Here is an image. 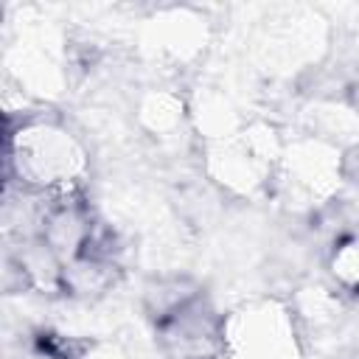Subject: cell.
<instances>
[{"label":"cell","mask_w":359,"mask_h":359,"mask_svg":"<svg viewBox=\"0 0 359 359\" xmlns=\"http://www.w3.org/2000/svg\"><path fill=\"white\" fill-rule=\"evenodd\" d=\"M331 269L342 286L359 289V238H348L334 250Z\"/></svg>","instance_id":"2"},{"label":"cell","mask_w":359,"mask_h":359,"mask_svg":"<svg viewBox=\"0 0 359 359\" xmlns=\"http://www.w3.org/2000/svg\"><path fill=\"white\" fill-rule=\"evenodd\" d=\"M8 163L22 185L39 194H73L84 174V151L76 137L53 123H28L11 143Z\"/></svg>","instance_id":"1"}]
</instances>
